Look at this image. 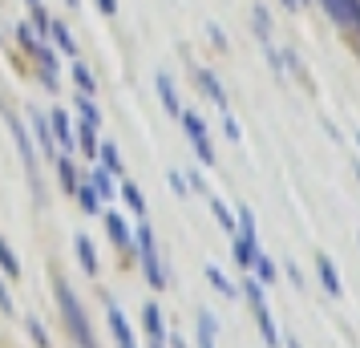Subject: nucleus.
Instances as JSON below:
<instances>
[{"instance_id": "nucleus-1", "label": "nucleus", "mask_w": 360, "mask_h": 348, "mask_svg": "<svg viewBox=\"0 0 360 348\" xmlns=\"http://www.w3.org/2000/svg\"><path fill=\"white\" fill-rule=\"evenodd\" d=\"M53 299H57V312H61V324H65V336L77 348H98V336H94V324L85 316V304L77 299L73 283L65 276H53Z\"/></svg>"}, {"instance_id": "nucleus-2", "label": "nucleus", "mask_w": 360, "mask_h": 348, "mask_svg": "<svg viewBox=\"0 0 360 348\" xmlns=\"http://www.w3.org/2000/svg\"><path fill=\"white\" fill-rule=\"evenodd\" d=\"M134 255L142 259V271H146V283L154 292H162L166 288V267L158 259V243H154V231H150L146 219H138V227H134Z\"/></svg>"}, {"instance_id": "nucleus-3", "label": "nucleus", "mask_w": 360, "mask_h": 348, "mask_svg": "<svg viewBox=\"0 0 360 348\" xmlns=\"http://www.w3.org/2000/svg\"><path fill=\"white\" fill-rule=\"evenodd\" d=\"M0 114H4V122H8V134H13V142H17V150H20V162H25V170H29V183H33L37 202H45L49 195H45V186H41V174H37V158H41V154H37L33 142H29V126H25L4 101H0Z\"/></svg>"}, {"instance_id": "nucleus-4", "label": "nucleus", "mask_w": 360, "mask_h": 348, "mask_svg": "<svg viewBox=\"0 0 360 348\" xmlns=\"http://www.w3.org/2000/svg\"><path fill=\"white\" fill-rule=\"evenodd\" d=\"M179 122H182V130H186V138L195 142L198 162H207V166H211V162H214V150H211V138H207V122H202L198 114H186V110H182Z\"/></svg>"}, {"instance_id": "nucleus-5", "label": "nucleus", "mask_w": 360, "mask_h": 348, "mask_svg": "<svg viewBox=\"0 0 360 348\" xmlns=\"http://www.w3.org/2000/svg\"><path fill=\"white\" fill-rule=\"evenodd\" d=\"M49 130H53L57 150L69 154V158H77V134H73V117H69V110H53L49 114Z\"/></svg>"}, {"instance_id": "nucleus-6", "label": "nucleus", "mask_w": 360, "mask_h": 348, "mask_svg": "<svg viewBox=\"0 0 360 348\" xmlns=\"http://www.w3.org/2000/svg\"><path fill=\"white\" fill-rule=\"evenodd\" d=\"M29 122H33V134H37V154H41V158H49V162H57V158H61V150H57V142H53L49 114L33 110V114H29Z\"/></svg>"}, {"instance_id": "nucleus-7", "label": "nucleus", "mask_w": 360, "mask_h": 348, "mask_svg": "<svg viewBox=\"0 0 360 348\" xmlns=\"http://www.w3.org/2000/svg\"><path fill=\"white\" fill-rule=\"evenodd\" d=\"M101 223H105L110 243H114L117 251H130V255H134V231H130V223L117 215V211H101Z\"/></svg>"}, {"instance_id": "nucleus-8", "label": "nucleus", "mask_w": 360, "mask_h": 348, "mask_svg": "<svg viewBox=\"0 0 360 348\" xmlns=\"http://www.w3.org/2000/svg\"><path fill=\"white\" fill-rule=\"evenodd\" d=\"M105 320H110V332H114L117 348H138V340H134V332H130V320H126V312L117 308L114 299H105Z\"/></svg>"}, {"instance_id": "nucleus-9", "label": "nucleus", "mask_w": 360, "mask_h": 348, "mask_svg": "<svg viewBox=\"0 0 360 348\" xmlns=\"http://www.w3.org/2000/svg\"><path fill=\"white\" fill-rule=\"evenodd\" d=\"M328 8V17L344 25V29H360V0H320Z\"/></svg>"}, {"instance_id": "nucleus-10", "label": "nucleus", "mask_w": 360, "mask_h": 348, "mask_svg": "<svg viewBox=\"0 0 360 348\" xmlns=\"http://www.w3.org/2000/svg\"><path fill=\"white\" fill-rule=\"evenodd\" d=\"M73 251H77V264H82L85 276L98 280L101 264H98V251H94V239H89V235H73Z\"/></svg>"}, {"instance_id": "nucleus-11", "label": "nucleus", "mask_w": 360, "mask_h": 348, "mask_svg": "<svg viewBox=\"0 0 360 348\" xmlns=\"http://www.w3.org/2000/svg\"><path fill=\"white\" fill-rule=\"evenodd\" d=\"M49 41H53V49L65 53L69 61H73V57H82V53H77V41H73V29H69L65 20L53 17V25H49Z\"/></svg>"}, {"instance_id": "nucleus-12", "label": "nucleus", "mask_w": 360, "mask_h": 348, "mask_svg": "<svg viewBox=\"0 0 360 348\" xmlns=\"http://www.w3.org/2000/svg\"><path fill=\"white\" fill-rule=\"evenodd\" d=\"M69 73H73V85H77L82 98H98V82H94V73H89V65H85L82 57H73Z\"/></svg>"}, {"instance_id": "nucleus-13", "label": "nucleus", "mask_w": 360, "mask_h": 348, "mask_svg": "<svg viewBox=\"0 0 360 348\" xmlns=\"http://www.w3.org/2000/svg\"><path fill=\"white\" fill-rule=\"evenodd\" d=\"M85 179L94 183V191H98V199H101V202H105V199H114V195H117V183H114L117 174H110V170H105V166H101V162L94 166V170H89Z\"/></svg>"}, {"instance_id": "nucleus-14", "label": "nucleus", "mask_w": 360, "mask_h": 348, "mask_svg": "<svg viewBox=\"0 0 360 348\" xmlns=\"http://www.w3.org/2000/svg\"><path fill=\"white\" fill-rule=\"evenodd\" d=\"M77 154L82 158H89V162H98V130L94 126H85V122H77Z\"/></svg>"}, {"instance_id": "nucleus-15", "label": "nucleus", "mask_w": 360, "mask_h": 348, "mask_svg": "<svg viewBox=\"0 0 360 348\" xmlns=\"http://www.w3.org/2000/svg\"><path fill=\"white\" fill-rule=\"evenodd\" d=\"M57 179H61V191H65V195H73V191L82 186V174H77V162H73L69 154H61V158H57Z\"/></svg>"}, {"instance_id": "nucleus-16", "label": "nucleus", "mask_w": 360, "mask_h": 348, "mask_svg": "<svg viewBox=\"0 0 360 348\" xmlns=\"http://www.w3.org/2000/svg\"><path fill=\"white\" fill-rule=\"evenodd\" d=\"M117 195L126 199V207H130L138 219H146V199H142V191H138V183H134V179H122V183H117Z\"/></svg>"}, {"instance_id": "nucleus-17", "label": "nucleus", "mask_w": 360, "mask_h": 348, "mask_svg": "<svg viewBox=\"0 0 360 348\" xmlns=\"http://www.w3.org/2000/svg\"><path fill=\"white\" fill-rule=\"evenodd\" d=\"M142 328H146L150 340H166V336H170V332H166V324H162L158 304H146V308H142Z\"/></svg>"}, {"instance_id": "nucleus-18", "label": "nucleus", "mask_w": 360, "mask_h": 348, "mask_svg": "<svg viewBox=\"0 0 360 348\" xmlns=\"http://www.w3.org/2000/svg\"><path fill=\"white\" fill-rule=\"evenodd\" d=\"M73 199H77V207H82L85 215H101V199H98V191H94L89 179H82V186L73 191Z\"/></svg>"}, {"instance_id": "nucleus-19", "label": "nucleus", "mask_w": 360, "mask_h": 348, "mask_svg": "<svg viewBox=\"0 0 360 348\" xmlns=\"http://www.w3.org/2000/svg\"><path fill=\"white\" fill-rule=\"evenodd\" d=\"M251 312H255V320H259V332H263V340H267V348H279V332H276L271 312H267V299H263V304H255Z\"/></svg>"}, {"instance_id": "nucleus-20", "label": "nucleus", "mask_w": 360, "mask_h": 348, "mask_svg": "<svg viewBox=\"0 0 360 348\" xmlns=\"http://www.w3.org/2000/svg\"><path fill=\"white\" fill-rule=\"evenodd\" d=\"M231 251H235V264H239V267H251V264H255L259 243H251V239H243V235L235 231V235H231Z\"/></svg>"}, {"instance_id": "nucleus-21", "label": "nucleus", "mask_w": 360, "mask_h": 348, "mask_svg": "<svg viewBox=\"0 0 360 348\" xmlns=\"http://www.w3.org/2000/svg\"><path fill=\"white\" fill-rule=\"evenodd\" d=\"M25 332H29V340H33L37 348H53V336H49V328L41 324V316H37V312L25 316Z\"/></svg>"}, {"instance_id": "nucleus-22", "label": "nucleus", "mask_w": 360, "mask_h": 348, "mask_svg": "<svg viewBox=\"0 0 360 348\" xmlns=\"http://www.w3.org/2000/svg\"><path fill=\"white\" fill-rule=\"evenodd\" d=\"M316 271H320V283H324L328 296H340V276H336V267H332V259H328V255H320V259H316Z\"/></svg>"}, {"instance_id": "nucleus-23", "label": "nucleus", "mask_w": 360, "mask_h": 348, "mask_svg": "<svg viewBox=\"0 0 360 348\" xmlns=\"http://www.w3.org/2000/svg\"><path fill=\"white\" fill-rule=\"evenodd\" d=\"M0 271H4V280H20V259H17V251L8 247L4 235H0Z\"/></svg>"}, {"instance_id": "nucleus-24", "label": "nucleus", "mask_w": 360, "mask_h": 348, "mask_svg": "<svg viewBox=\"0 0 360 348\" xmlns=\"http://www.w3.org/2000/svg\"><path fill=\"white\" fill-rule=\"evenodd\" d=\"M158 98H162V105H166V114H170V117H182L179 94H174V85H170V77H166V73H158Z\"/></svg>"}, {"instance_id": "nucleus-25", "label": "nucleus", "mask_w": 360, "mask_h": 348, "mask_svg": "<svg viewBox=\"0 0 360 348\" xmlns=\"http://www.w3.org/2000/svg\"><path fill=\"white\" fill-rule=\"evenodd\" d=\"M214 336H219L214 312H198V348H214Z\"/></svg>"}, {"instance_id": "nucleus-26", "label": "nucleus", "mask_w": 360, "mask_h": 348, "mask_svg": "<svg viewBox=\"0 0 360 348\" xmlns=\"http://www.w3.org/2000/svg\"><path fill=\"white\" fill-rule=\"evenodd\" d=\"M49 25H53V17L45 13V4H29V29H33L41 41H49Z\"/></svg>"}, {"instance_id": "nucleus-27", "label": "nucleus", "mask_w": 360, "mask_h": 348, "mask_svg": "<svg viewBox=\"0 0 360 348\" xmlns=\"http://www.w3.org/2000/svg\"><path fill=\"white\" fill-rule=\"evenodd\" d=\"M73 110H77V117H82L85 126H94V130L101 126V110L94 105V98H82V94H77V98H73Z\"/></svg>"}, {"instance_id": "nucleus-28", "label": "nucleus", "mask_w": 360, "mask_h": 348, "mask_svg": "<svg viewBox=\"0 0 360 348\" xmlns=\"http://www.w3.org/2000/svg\"><path fill=\"white\" fill-rule=\"evenodd\" d=\"M198 85H202V94H207V98H211L214 105H223V110H227V94L219 89V82H214L211 69H198Z\"/></svg>"}, {"instance_id": "nucleus-29", "label": "nucleus", "mask_w": 360, "mask_h": 348, "mask_svg": "<svg viewBox=\"0 0 360 348\" xmlns=\"http://www.w3.org/2000/svg\"><path fill=\"white\" fill-rule=\"evenodd\" d=\"M207 280H211V288L219 292V296H227V299H231V296H239V288H235V283H231V280H227V276H223V271H219L214 264L207 267Z\"/></svg>"}, {"instance_id": "nucleus-30", "label": "nucleus", "mask_w": 360, "mask_h": 348, "mask_svg": "<svg viewBox=\"0 0 360 348\" xmlns=\"http://www.w3.org/2000/svg\"><path fill=\"white\" fill-rule=\"evenodd\" d=\"M98 158H101V166H105L110 174H122V154H117L114 142H101V146H98Z\"/></svg>"}, {"instance_id": "nucleus-31", "label": "nucleus", "mask_w": 360, "mask_h": 348, "mask_svg": "<svg viewBox=\"0 0 360 348\" xmlns=\"http://www.w3.org/2000/svg\"><path fill=\"white\" fill-rule=\"evenodd\" d=\"M255 280L263 283V288H267V283H276V264H271V259H267V255H263V251H255Z\"/></svg>"}, {"instance_id": "nucleus-32", "label": "nucleus", "mask_w": 360, "mask_h": 348, "mask_svg": "<svg viewBox=\"0 0 360 348\" xmlns=\"http://www.w3.org/2000/svg\"><path fill=\"white\" fill-rule=\"evenodd\" d=\"M211 211H214V219H219V227H223L227 235H235V215L223 207V199H211Z\"/></svg>"}, {"instance_id": "nucleus-33", "label": "nucleus", "mask_w": 360, "mask_h": 348, "mask_svg": "<svg viewBox=\"0 0 360 348\" xmlns=\"http://www.w3.org/2000/svg\"><path fill=\"white\" fill-rule=\"evenodd\" d=\"M17 41H20V49L29 53V57H33L37 45H41V37H37L33 29H29V25H17Z\"/></svg>"}, {"instance_id": "nucleus-34", "label": "nucleus", "mask_w": 360, "mask_h": 348, "mask_svg": "<svg viewBox=\"0 0 360 348\" xmlns=\"http://www.w3.org/2000/svg\"><path fill=\"white\" fill-rule=\"evenodd\" d=\"M0 316H17V304H13V292H8L4 271H0Z\"/></svg>"}, {"instance_id": "nucleus-35", "label": "nucleus", "mask_w": 360, "mask_h": 348, "mask_svg": "<svg viewBox=\"0 0 360 348\" xmlns=\"http://www.w3.org/2000/svg\"><path fill=\"white\" fill-rule=\"evenodd\" d=\"M243 296H247V304L255 308V304H263V283L259 280H243Z\"/></svg>"}, {"instance_id": "nucleus-36", "label": "nucleus", "mask_w": 360, "mask_h": 348, "mask_svg": "<svg viewBox=\"0 0 360 348\" xmlns=\"http://www.w3.org/2000/svg\"><path fill=\"white\" fill-rule=\"evenodd\" d=\"M37 82L45 85V89H49V94H57V85H61V77H57V73H53V69H37Z\"/></svg>"}, {"instance_id": "nucleus-37", "label": "nucleus", "mask_w": 360, "mask_h": 348, "mask_svg": "<svg viewBox=\"0 0 360 348\" xmlns=\"http://www.w3.org/2000/svg\"><path fill=\"white\" fill-rule=\"evenodd\" d=\"M223 130H227V138H231V142H239V126H235V117H231L227 110H223Z\"/></svg>"}, {"instance_id": "nucleus-38", "label": "nucleus", "mask_w": 360, "mask_h": 348, "mask_svg": "<svg viewBox=\"0 0 360 348\" xmlns=\"http://www.w3.org/2000/svg\"><path fill=\"white\" fill-rule=\"evenodd\" d=\"M170 186H174V195H186V191H191V186H186V179H182L179 170L170 174Z\"/></svg>"}, {"instance_id": "nucleus-39", "label": "nucleus", "mask_w": 360, "mask_h": 348, "mask_svg": "<svg viewBox=\"0 0 360 348\" xmlns=\"http://www.w3.org/2000/svg\"><path fill=\"white\" fill-rule=\"evenodd\" d=\"M98 8L105 13V17H114V13H117V0H98Z\"/></svg>"}, {"instance_id": "nucleus-40", "label": "nucleus", "mask_w": 360, "mask_h": 348, "mask_svg": "<svg viewBox=\"0 0 360 348\" xmlns=\"http://www.w3.org/2000/svg\"><path fill=\"white\" fill-rule=\"evenodd\" d=\"M288 276H292L295 288H304V276H300V267H295V264H288Z\"/></svg>"}, {"instance_id": "nucleus-41", "label": "nucleus", "mask_w": 360, "mask_h": 348, "mask_svg": "<svg viewBox=\"0 0 360 348\" xmlns=\"http://www.w3.org/2000/svg\"><path fill=\"white\" fill-rule=\"evenodd\" d=\"M166 344H170V348H186V340H182L179 332H174V336H166Z\"/></svg>"}, {"instance_id": "nucleus-42", "label": "nucleus", "mask_w": 360, "mask_h": 348, "mask_svg": "<svg viewBox=\"0 0 360 348\" xmlns=\"http://www.w3.org/2000/svg\"><path fill=\"white\" fill-rule=\"evenodd\" d=\"M150 348H170V344H166V340H150Z\"/></svg>"}, {"instance_id": "nucleus-43", "label": "nucleus", "mask_w": 360, "mask_h": 348, "mask_svg": "<svg viewBox=\"0 0 360 348\" xmlns=\"http://www.w3.org/2000/svg\"><path fill=\"white\" fill-rule=\"evenodd\" d=\"M283 348H300V344H295V340H288V344H283Z\"/></svg>"}, {"instance_id": "nucleus-44", "label": "nucleus", "mask_w": 360, "mask_h": 348, "mask_svg": "<svg viewBox=\"0 0 360 348\" xmlns=\"http://www.w3.org/2000/svg\"><path fill=\"white\" fill-rule=\"evenodd\" d=\"M65 4H69V8H77V0H65Z\"/></svg>"}, {"instance_id": "nucleus-45", "label": "nucleus", "mask_w": 360, "mask_h": 348, "mask_svg": "<svg viewBox=\"0 0 360 348\" xmlns=\"http://www.w3.org/2000/svg\"><path fill=\"white\" fill-rule=\"evenodd\" d=\"M25 4H41V0H25Z\"/></svg>"}]
</instances>
